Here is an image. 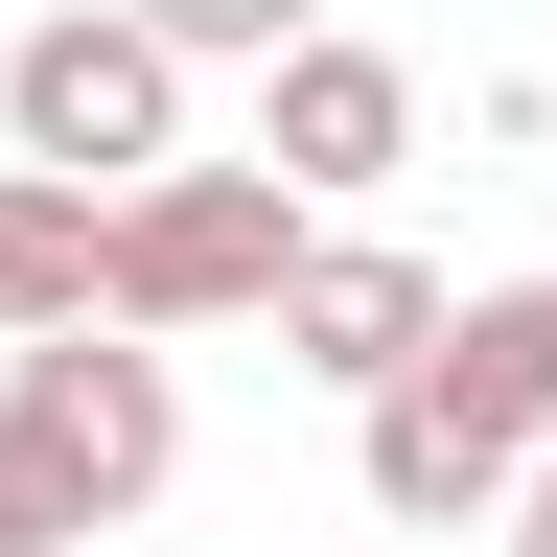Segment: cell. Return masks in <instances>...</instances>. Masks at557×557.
Instances as JSON below:
<instances>
[{"label":"cell","instance_id":"6da1fadb","mask_svg":"<svg viewBox=\"0 0 557 557\" xmlns=\"http://www.w3.org/2000/svg\"><path fill=\"white\" fill-rule=\"evenodd\" d=\"M0 442L47 465V511H70V534L163 511V465H186V395H163V325H116V302H70V325H24V372H0Z\"/></svg>","mask_w":557,"mask_h":557},{"label":"cell","instance_id":"7a4b0ae2","mask_svg":"<svg viewBox=\"0 0 557 557\" xmlns=\"http://www.w3.org/2000/svg\"><path fill=\"white\" fill-rule=\"evenodd\" d=\"M278 256H302V186L278 163H139V186H94V302L116 325H278Z\"/></svg>","mask_w":557,"mask_h":557},{"label":"cell","instance_id":"3957f363","mask_svg":"<svg viewBox=\"0 0 557 557\" xmlns=\"http://www.w3.org/2000/svg\"><path fill=\"white\" fill-rule=\"evenodd\" d=\"M0 139L70 186H139V163H186V47L139 24V0H70V24L0 47Z\"/></svg>","mask_w":557,"mask_h":557},{"label":"cell","instance_id":"277c9868","mask_svg":"<svg viewBox=\"0 0 557 557\" xmlns=\"http://www.w3.org/2000/svg\"><path fill=\"white\" fill-rule=\"evenodd\" d=\"M256 163L302 186V209L395 186V163H418V70H395V47H348V24H302V47L256 70Z\"/></svg>","mask_w":557,"mask_h":557},{"label":"cell","instance_id":"5b68a950","mask_svg":"<svg viewBox=\"0 0 557 557\" xmlns=\"http://www.w3.org/2000/svg\"><path fill=\"white\" fill-rule=\"evenodd\" d=\"M418 348H442V278H418L395 233H302V256H278V372H325V395H395Z\"/></svg>","mask_w":557,"mask_h":557},{"label":"cell","instance_id":"8992f818","mask_svg":"<svg viewBox=\"0 0 557 557\" xmlns=\"http://www.w3.org/2000/svg\"><path fill=\"white\" fill-rule=\"evenodd\" d=\"M348 418H372V511H395V534H487V487L534 465V442H487L442 372H395V395H348Z\"/></svg>","mask_w":557,"mask_h":557},{"label":"cell","instance_id":"52a82bcc","mask_svg":"<svg viewBox=\"0 0 557 557\" xmlns=\"http://www.w3.org/2000/svg\"><path fill=\"white\" fill-rule=\"evenodd\" d=\"M70 302H94V186H70V163H0V348L70 325Z\"/></svg>","mask_w":557,"mask_h":557},{"label":"cell","instance_id":"ba28073f","mask_svg":"<svg viewBox=\"0 0 557 557\" xmlns=\"http://www.w3.org/2000/svg\"><path fill=\"white\" fill-rule=\"evenodd\" d=\"M139 24H163L186 70H209V47H233V70H278V47H302V24H325V0H139Z\"/></svg>","mask_w":557,"mask_h":557},{"label":"cell","instance_id":"9c48e42d","mask_svg":"<svg viewBox=\"0 0 557 557\" xmlns=\"http://www.w3.org/2000/svg\"><path fill=\"white\" fill-rule=\"evenodd\" d=\"M487 534H511V557H557V442H534L511 487H487Z\"/></svg>","mask_w":557,"mask_h":557},{"label":"cell","instance_id":"30bf717a","mask_svg":"<svg viewBox=\"0 0 557 557\" xmlns=\"http://www.w3.org/2000/svg\"><path fill=\"white\" fill-rule=\"evenodd\" d=\"M47 534H70V511H47V465L0 442V557H47Z\"/></svg>","mask_w":557,"mask_h":557}]
</instances>
